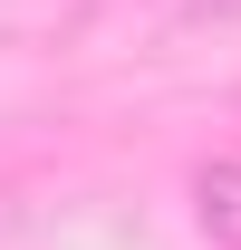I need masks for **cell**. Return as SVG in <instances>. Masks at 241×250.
Instances as JSON below:
<instances>
[{"label": "cell", "instance_id": "1", "mask_svg": "<svg viewBox=\"0 0 241 250\" xmlns=\"http://www.w3.org/2000/svg\"><path fill=\"white\" fill-rule=\"evenodd\" d=\"M193 212H203V231L222 250H241V164H203L193 173Z\"/></svg>", "mask_w": 241, "mask_h": 250}, {"label": "cell", "instance_id": "2", "mask_svg": "<svg viewBox=\"0 0 241 250\" xmlns=\"http://www.w3.org/2000/svg\"><path fill=\"white\" fill-rule=\"evenodd\" d=\"M183 10H203V20H241V0H183Z\"/></svg>", "mask_w": 241, "mask_h": 250}]
</instances>
